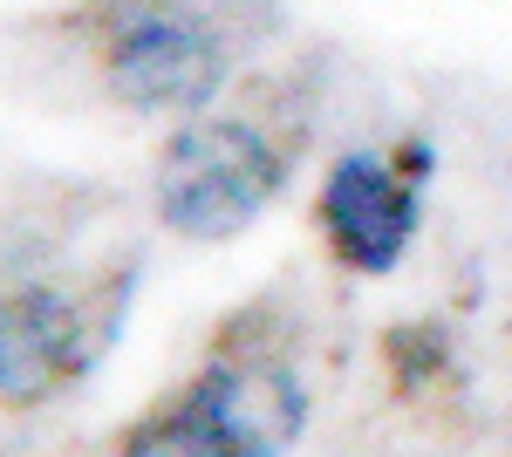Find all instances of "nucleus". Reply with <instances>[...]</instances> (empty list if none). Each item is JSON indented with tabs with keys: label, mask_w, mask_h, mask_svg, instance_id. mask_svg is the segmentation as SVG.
Here are the masks:
<instances>
[{
	"label": "nucleus",
	"mask_w": 512,
	"mask_h": 457,
	"mask_svg": "<svg viewBox=\"0 0 512 457\" xmlns=\"http://www.w3.org/2000/svg\"><path fill=\"white\" fill-rule=\"evenodd\" d=\"M280 191L274 144L233 116H192L158 157V219L185 239H233Z\"/></svg>",
	"instance_id": "nucleus-1"
},
{
	"label": "nucleus",
	"mask_w": 512,
	"mask_h": 457,
	"mask_svg": "<svg viewBox=\"0 0 512 457\" xmlns=\"http://www.w3.org/2000/svg\"><path fill=\"white\" fill-rule=\"evenodd\" d=\"M103 76L130 110L198 116L226 82V41L198 7L130 0L103 35Z\"/></svg>",
	"instance_id": "nucleus-2"
},
{
	"label": "nucleus",
	"mask_w": 512,
	"mask_h": 457,
	"mask_svg": "<svg viewBox=\"0 0 512 457\" xmlns=\"http://www.w3.org/2000/svg\"><path fill=\"white\" fill-rule=\"evenodd\" d=\"M301 430V389L267 362H219L164 410L151 430L130 437V451H219V457H267L294 444Z\"/></svg>",
	"instance_id": "nucleus-3"
},
{
	"label": "nucleus",
	"mask_w": 512,
	"mask_h": 457,
	"mask_svg": "<svg viewBox=\"0 0 512 457\" xmlns=\"http://www.w3.org/2000/svg\"><path fill=\"white\" fill-rule=\"evenodd\" d=\"M321 226L355 273H390L417 232V178L390 171L369 151L335 157V171L321 185Z\"/></svg>",
	"instance_id": "nucleus-4"
},
{
	"label": "nucleus",
	"mask_w": 512,
	"mask_h": 457,
	"mask_svg": "<svg viewBox=\"0 0 512 457\" xmlns=\"http://www.w3.org/2000/svg\"><path fill=\"white\" fill-rule=\"evenodd\" d=\"M76 369H82V314L55 287L14 294L7 321H0V389H7V403H28Z\"/></svg>",
	"instance_id": "nucleus-5"
}]
</instances>
